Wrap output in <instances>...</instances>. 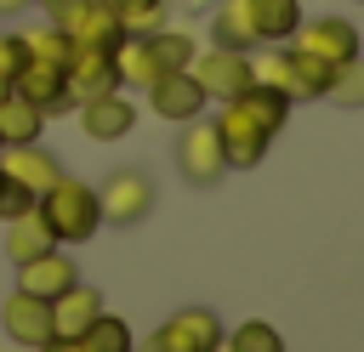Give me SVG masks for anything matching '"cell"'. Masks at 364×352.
I'll list each match as a JSON object with an SVG mask.
<instances>
[{
  "mask_svg": "<svg viewBox=\"0 0 364 352\" xmlns=\"http://www.w3.org/2000/svg\"><path fill=\"white\" fill-rule=\"evenodd\" d=\"M40 216H46V227H51V238L57 244H91L97 238V227H102V204H97V187L91 182H80V176H57L40 199Z\"/></svg>",
  "mask_w": 364,
  "mask_h": 352,
  "instance_id": "cell-1",
  "label": "cell"
},
{
  "mask_svg": "<svg viewBox=\"0 0 364 352\" xmlns=\"http://www.w3.org/2000/svg\"><path fill=\"white\" fill-rule=\"evenodd\" d=\"M284 45H296V51L318 57L324 68H341V62L364 57V34H358V23H353V17H301V23H296V34H290Z\"/></svg>",
  "mask_w": 364,
  "mask_h": 352,
  "instance_id": "cell-2",
  "label": "cell"
},
{
  "mask_svg": "<svg viewBox=\"0 0 364 352\" xmlns=\"http://www.w3.org/2000/svg\"><path fill=\"white\" fill-rule=\"evenodd\" d=\"M210 125H216V142H222V159H228V170H256L262 159H267V131L239 108V102H216V114H210Z\"/></svg>",
  "mask_w": 364,
  "mask_h": 352,
  "instance_id": "cell-3",
  "label": "cell"
},
{
  "mask_svg": "<svg viewBox=\"0 0 364 352\" xmlns=\"http://www.w3.org/2000/svg\"><path fill=\"white\" fill-rule=\"evenodd\" d=\"M97 204H102V227H136V221H148V210H154V182H148L136 165H119V170H108V182L97 187Z\"/></svg>",
  "mask_w": 364,
  "mask_h": 352,
  "instance_id": "cell-4",
  "label": "cell"
},
{
  "mask_svg": "<svg viewBox=\"0 0 364 352\" xmlns=\"http://www.w3.org/2000/svg\"><path fill=\"white\" fill-rule=\"evenodd\" d=\"M222 335H228V329H222V318H216L210 307H182V312H171L136 352H210Z\"/></svg>",
  "mask_w": 364,
  "mask_h": 352,
  "instance_id": "cell-5",
  "label": "cell"
},
{
  "mask_svg": "<svg viewBox=\"0 0 364 352\" xmlns=\"http://www.w3.org/2000/svg\"><path fill=\"white\" fill-rule=\"evenodd\" d=\"M188 74L205 85L210 102H233L239 91H250V51H233V45H210V51H193Z\"/></svg>",
  "mask_w": 364,
  "mask_h": 352,
  "instance_id": "cell-6",
  "label": "cell"
},
{
  "mask_svg": "<svg viewBox=\"0 0 364 352\" xmlns=\"http://www.w3.org/2000/svg\"><path fill=\"white\" fill-rule=\"evenodd\" d=\"M176 170H182V176H188L193 187H216V182L228 176V159H222L216 125H210L205 114L182 125V136H176Z\"/></svg>",
  "mask_w": 364,
  "mask_h": 352,
  "instance_id": "cell-7",
  "label": "cell"
},
{
  "mask_svg": "<svg viewBox=\"0 0 364 352\" xmlns=\"http://www.w3.org/2000/svg\"><path fill=\"white\" fill-rule=\"evenodd\" d=\"M51 23L68 34V45H102V51H114V40L125 34L108 0H57Z\"/></svg>",
  "mask_w": 364,
  "mask_h": 352,
  "instance_id": "cell-8",
  "label": "cell"
},
{
  "mask_svg": "<svg viewBox=\"0 0 364 352\" xmlns=\"http://www.w3.org/2000/svg\"><path fill=\"white\" fill-rule=\"evenodd\" d=\"M0 329L17 352H34L51 341V301L46 295H28V290H11L0 301Z\"/></svg>",
  "mask_w": 364,
  "mask_h": 352,
  "instance_id": "cell-9",
  "label": "cell"
},
{
  "mask_svg": "<svg viewBox=\"0 0 364 352\" xmlns=\"http://www.w3.org/2000/svg\"><path fill=\"white\" fill-rule=\"evenodd\" d=\"M63 91H68L74 108L91 102V97H102V91H119V79H114V57H108L102 45H74L68 62H63Z\"/></svg>",
  "mask_w": 364,
  "mask_h": 352,
  "instance_id": "cell-10",
  "label": "cell"
},
{
  "mask_svg": "<svg viewBox=\"0 0 364 352\" xmlns=\"http://www.w3.org/2000/svg\"><path fill=\"white\" fill-rule=\"evenodd\" d=\"M148 108H154L159 119H171V125H188V119H199V114L210 108V97H205V85H199L188 68H176V74H159V79L148 85Z\"/></svg>",
  "mask_w": 364,
  "mask_h": 352,
  "instance_id": "cell-11",
  "label": "cell"
},
{
  "mask_svg": "<svg viewBox=\"0 0 364 352\" xmlns=\"http://www.w3.org/2000/svg\"><path fill=\"white\" fill-rule=\"evenodd\" d=\"M80 278V261L68 255V244H51V250H40V255H28V261H17V290H28V295H63L68 284Z\"/></svg>",
  "mask_w": 364,
  "mask_h": 352,
  "instance_id": "cell-12",
  "label": "cell"
},
{
  "mask_svg": "<svg viewBox=\"0 0 364 352\" xmlns=\"http://www.w3.org/2000/svg\"><path fill=\"white\" fill-rule=\"evenodd\" d=\"M74 114H80V131H85L91 142H119V136L136 131V102L119 97V91H102V97H91V102H80Z\"/></svg>",
  "mask_w": 364,
  "mask_h": 352,
  "instance_id": "cell-13",
  "label": "cell"
},
{
  "mask_svg": "<svg viewBox=\"0 0 364 352\" xmlns=\"http://www.w3.org/2000/svg\"><path fill=\"white\" fill-rule=\"evenodd\" d=\"M0 170H6V182H11V187L34 193V199L63 176V165H57L40 142H11V148H0Z\"/></svg>",
  "mask_w": 364,
  "mask_h": 352,
  "instance_id": "cell-14",
  "label": "cell"
},
{
  "mask_svg": "<svg viewBox=\"0 0 364 352\" xmlns=\"http://www.w3.org/2000/svg\"><path fill=\"white\" fill-rule=\"evenodd\" d=\"M102 312V295L85 284V278H74L63 295H51V335H68V341H80L85 335V324Z\"/></svg>",
  "mask_w": 364,
  "mask_h": 352,
  "instance_id": "cell-15",
  "label": "cell"
},
{
  "mask_svg": "<svg viewBox=\"0 0 364 352\" xmlns=\"http://www.w3.org/2000/svg\"><path fill=\"white\" fill-rule=\"evenodd\" d=\"M250 79L267 85V91H279V97H290V102H307V85H301V74H296V62H290L284 45L250 51Z\"/></svg>",
  "mask_w": 364,
  "mask_h": 352,
  "instance_id": "cell-16",
  "label": "cell"
},
{
  "mask_svg": "<svg viewBox=\"0 0 364 352\" xmlns=\"http://www.w3.org/2000/svg\"><path fill=\"white\" fill-rule=\"evenodd\" d=\"M0 244H6V255H11V267H17V261H28V255H40V250H51L57 238H51V227H46V216H40V204H28V210H17V216H6V233H0Z\"/></svg>",
  "mask_w": 364,
  "mask_h": 352,
  "instance_id": "cell-17",
  "label": "cell"
},
{
  "mask_svg": "<svg viewBox=\"0 0 364 352\" xmlns=\"http://www.w3.org/2000/svg\"><path fill=\"white\" fill-rule=\"evenodd\" d=\"M245 11L256 28V45H284L301 23V0H245Z\"/></svg>",
  "mask_w": 364,
  "mask_h": 352,
  "instance_id": "cell-18",
  "label": "cell"
},
{
  "mask_svg": "<svg viewBox=\"0 0 364 352\" xmlns=\"http://www.w3.org/2000/svg\"><path fill=\"white\" fill-rule=\"evenodd\" d=\"M108 57H114V79H119V85H142V91H148V85L159 79V62H154V51H148V34H119Z\"/></svg>",
  "mask_w": 364,
  "mask_h": 352,
  "instance_id": "cell-19",
  "label": "cell"
},
{
  "mask_svg": "<svg viewBox=\"0 0 364 352\" xmlns=\"http://www.w3.org/2000/svg\"><path fill=\"white\" fill-rule=\"evenodd\" d=\"M40 131H46V108L28 102V97H17V91H6V97H0V148H11V142H40Z\"/></svg>",
  "mask_w": 364,
  "mask_h": 352,
  "instance_id": "cell-20",
  "label": "cell"
},
{
  "mask_svg": "<svg viewBox=\"0 0 364 352\" xmlns=\"http://www.w3.org/2000/svg\"><path fill=\"white\" fill-rule=\"evenodd\" d=\"M148 51H154V62H159V74H176V68H188L193 62V51H199V40L188 34V28H148Z\"/></svg>",
  "mask_w": 364,
  "mask_h": 352,
  "instance_id": "cell-21",
  "label": "cell"
},
{
  "mask_svg": "<svg viewBox=\"0 0 364 352\" xmlns=\"http://www.w3.org/2000/svg\"><path fill=\"white\" fill-rule=\"evenodd\" d=\"M210 40H216V45H233V51H256V28H250L245 0H222V6H216V17H210Z\"/></svg>",
  "mask_w": 364,
  "mask_h": 352,
  "instance_id": "cell-22",
  "label": "cell"
},
{
  "mask_svg": "<svg viewBox=\"0 0 364 352\" xmlns=\"http://www.w3.org/2000/svg\"><path fill=\"white\" fill-rule=\"evenodd\" d=\"M233 102H239V108H245L267 136H279V131H284V119H290V97H279V91H267V85H250V91H239Z\"/></svg>",
  "mask_w": 364,
  "mask_h": 352,
  "instance_id": "cell-23",
  "label": "cell"
},
{
  "mask_svg": "<svg viewBox=\"0 0 364 352\" xmlns=\"http://www.w3.org/2000/svg\"><path fill=\"white\" fill-rule=\"evenodd\" d=\"M80 341H85V352H136V335H131V324L119 312H97Z\"/></svg>",
  "mask_w": 364,
  "mask_h": 352,
  "instance_id": "cell-24",
  "label": "cell"
},
{
  "mask_svg": "<svg viewBox=\"0 0 364 352\" xmlns=\"http://www.w3.org/2000/svg\"><path fill=\"white\" fill-rule=\"evenodd\" d=\"M17 40H23V57H40V62H68V34L57 28V23H34V28H17Z\"/></svg>",
  "mask_w": 364,
  "mask_h": 352,
  "instance_id": "cell-25",
  "label": "cell"
},
{
  "mask_svg": "<svg viewBox=\"0 0 364 352\" xmlns=\"http://www.w3.org/2000/svg\"><path fill=\"white\" fill-rule=\"evenodd\" d=\"M228 346L233 352H284V335L267 324V318H245L228 329Z\"/></svg>",
  "mask_w": 364,
  "mask_h": 352,
  "instance_id": "cell-26",
  "label": "cell"
},
{
  "mask_svg": "<svg viewBox=\"0 0 364 352\" xmlns=\"http://www.w3.org/2000/svg\"><path fill=\"white\" fill-rule=\"evenodd\" d=\"M324 97H330L336 108H364V57H353V62H341V68L330 74V85H324Z\"/></svg>",
  "mask_w": 364,
  "mask_h": 352,
  "instance_id": "cell-27",
  "label": "cell"
},
{
  "mask_svg": "<svg viewBox=\"0 0 364 352\" xmlns=\"http://www.w3.org/2000/svg\"><path fill=\"white\" fill-rule=\"evenodd\" d=\"M108 6H114L125 34H148V28L165 23V0H108Z\"/></svg>",
  "mask_w": 364,
  "mask_h": 352,
  "instance_id": "cell-28",
  "label": "cell"
},
{
  "mask_svg": "<svg viewBox=\"0 0 364 352\" xmlns=\"http://www.w3.org/2000/svg\"><path fill=\"white\" fill-rule=\"evenodd\" d=\"M23 68V40H17V28L11 34H0V79H11Z\"/></svg>",
  "mask_w": 364,
  "mask_h": 352,
  "instance_id": "cell-29",
  "label": "cell"
},
{
  "mask_svg": "<svg viewBox=\"0 0 364 352\" xmlns=\"http://www.w3.org/2000/svg\"><path fill=\"white\" fill-rule=\"evenodd\" d=\"M34 352H85V341H68V335H51L46 346H34Z\"/></svg>",
  "mask_w": 364,
  "mask_h": 352,
  "instance_id": "cell-30",
  "label": "cell"
},
{
  "mask_svg": "<svg viewBox=\"0 0 364 352\" xmlns=\"http://www.w3.org/2000/svg\"><path fill=\"white\" fill-rule=\"evenodd\" d=\"M17 11H23L17 0H0V17H17Z\"/></svg>",
  "mask_w": 364,
  "mask_h": 352,
  "instance_id": "cell-31",
  "label": "cell"
},
{
  "mask_svg": "<svg viewBox=\"0 0 364 352\" xmlns=\"http://www.w3.org/2000/svg\"><path fill=\"white\" fill-rule=\"evenodd\" d=\"M210 352H233V346H228V335H222V341H216V346H210Z\"/></svg>",
  "mask_w": 364,
  "mask_h": 352,
  "instance_id": "cell-32",
  "label": "cell"
},
{
  "mask_svg": "<svg viewBox=\"0 0 364 352\" xmlns=\"http://www.w3.org/2000/svg\"><path fill=\"white\" fill-rule=\"evenodd\" d=\"M28 6H46V11H51V6H57V0H28Z\"/></svg>",
  "mask_w": 364,
  "mask_h": 352,
  "instance_id": "cell-33",
  "label": "cell"
},
{
  "mask_svg": "<svg viewBox=\"0 0 364 352\" xmlns=\"http://www.w3.org/2000/svg\"><path fill=\"white\" fill-rule=\"evenodd\" d=\"M0 187H6V170H0Z\"/></svg>",
  "mask_w": 364,
  "mask_h": 352,
  "instance_id": "cell-34",
  "label": "cell"
},
{
  "mask_svg": "<svg viewBox=\"0 0 364 352\" xmlns=\"http://www.w3.org/2000/svg\"><path fill=\"white\" fill-rule=\"evenodd\" d=\"M17 6H28V0H17Z\"/></svg>",
  "mask_w": 364,
  "mask_h": 352,
  "instance_id": "cell-35",
  "label": "cell"
}]
</instances>
